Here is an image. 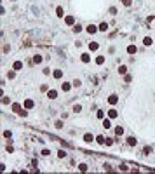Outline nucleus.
<instances>
[{
  "instance_id": "29",
  "label": "nucleus",
  "mask_w": 155,
  "mask_h": 174,
  "mask_svg": "<svg viewBox=\"0 0 155 174\" xmlns=\"http://www.w3.org/2000/svg\"><path fill=\"white\" fill-rule=\"evenodd\" d=\"M78 169H80L82 172H86V171H87V166H86V164H80V166H78Z\"/></svg>"
},
{
  "instance_id": "32",
  "label": "nucleus",
  "mask_w": 155,
  "mask_h": 174,
  "mask_svg": "<svg viewBox=\"0 0 155 174\" xmlns=\"http://www.w3.org/2000/svg\"><path fill=\"white\" fill-rule=\"evenodd\" d=\"M42 155H44V157H49L51 151H49V150H42Z\"/></svg>"
},
{
  "instance_id": "12",
  "label": "nucleus",
  "mask_w": 155,
  "mask_h": 174,
  "mask_svg": "<svg viewBox=\"0 0 155 174\" xmlns=\"http://www.w3.org/2000/svg\"><path fill=\"white\" fill-rule=\"evenodd\" d=\"M136 143H138V139H134V138H127V145H129V146H136Z\"/></svg>"
},
{
  "instance_id": "31",
  "label": "nucleus",
  "mask_w": 155,
  "mask_h": 174,
  "mask_svg": "<svg viewBox=\"0 0 155 174\" xmlns=\"http://www.w3.org/2000/svg\"><path fill=\"white\" fill-rule=\"evenodd\" d=\"M96 115H98V118H105V111H101V110H99Z\"/></svg>"
},
{
  "instance_id": "11",
  "label": "nucleus",
  "mask_w": 155,
  "mask_h": 174,
  "mask_svg": "<svg viewBox=\"0 0 155 174\" xmlns=\"http://www.w3.org/2000/svg\"><path fill=\"white\" fill-rule=\"evenodd\" d=\"M110 120H112V118H103V127H105V129H110V127H112V122H110Z\"/></svg>"
},
{
  "instance_id": "28",
  "label": "nucleus",
  "mask_w": 155,
  "mask_h": 174,
  "mask_svg": "<svg viewBox=\"0 0 155 174\" xmlns=\"http://www.w3.org/2000/svg\"><path fill=\"white\" fill-rule=\"evenodd\" d=\"M122 4H124V5H126V7H131L132 0H122Z\"/></svg>"
},
{
  "instance_id": "21",
  "label": "nucleus",
  "mask_w": 155,
  "mask_h": 174,
  "mask_svg": "<svg viewBox=\"0 0 155 174\" xmlns=\"http://www.w3.org/2000/svg\"><path fill=\"white\" fill-rule=\"evenodd\" d=\"M118 73H120V75H126V73H127V66H124V65H122L120 68H118Z\"/></svg>"
},
{
  "instance_id": "25",
  "label": "nucleus",
  "mask_w": 155,
  "mask_h": 174,
  "mask_svg": "<svg viewBox=\"0 0 155 174\" xmlns=\"http://www.w3.org/2000/svg\"><path fill=\"white\" fill-rule=\"evenodd\" d=\"M57 157H59V158L66 157V151H65V150H59V151H57Z\"/></svg>"
},
{
  "instance_id": "20",
  "label": "nucleus",
  "mask_w": 155,
  "mask_h": 174,
  "mask_svg": "<svg viewBox=\"0 0 155 174\" xmlns=\"http://www.w3.org/2000/svg\"><path fill=\"white\" fill-rule=\"evenodd\" d=\"M98 28H99V32H106V30H108V24H106V23H101Z\"/></svg>"
},
{
  "instance_id": "23",
  "label": "nucleus",
  "mask_w": 155,
  "mask_h": 174,
  "mask_svg": "<svg viewBox=\"0 0 155 174\" xmlns=\"http://www.w3.org/2000/svg\"><path fill=\"white\" fill-rule=\"evenodd\" d=\"M73 32H75V33L82 32V26H80V24H73Z\"/></svg>"
},
{
  "instance_id": "38",
  "label": "nucleus",
  "mask_w": 155,
  "mask_h": 174,
  "mask_svg": "<svg viewBox=\"0 0 155 174\" xmlns=\"http://www.w3.org/2000/svg\"><path fill=\"white\" fill-rule=\"evenodd\" d=\"M110 14H113V16H115V14H117V9L112 7V9H110Z\"/></svg>"
},
{
  "instance_id": "34",
  "label": "nucleus",
  "mask_w": 155,
  "mask_h": 174,
  "mask_svg": "<svg viewBox=\"0 0 155 174\" xmlns=\"http://www.w3.org/2000/svg\"><path fill=\"white\" fill-rule=\"evenodd\" d=\"M150 151H152V148H150V146H147V148H145V150H143V153H145V155H148V153H150Z\"/></svg>"
},
{
  "instance_id": "30",
  "label": "nucleus",
  "mask_w": 155,
  "mask_h": 174,
  "mask_svg": "<svg viewBox=\"0 0 155 174\" xmlns=\"http://www.w3.org/2000/svg\"><path fill=\"white\" fill-rule=\"evenodd\" d=\"M56 129H63V122H61V120H57V122H56Z\"/></svg>"
},
{
  "instance_id": "19",
  "label": "nucleus",
  "mask_w": 155,
  "mask_h": 174,
  "mask_svg": "<svg viewBox=\"0 0 155 174\" xmlns=\"http://www.w3.org/2000/svg\"><path fill=\"white\" fill-rule=\"evenodd\" d=\"M98 47H99V45H98L96 42H91V44H89V49H91V51H98Z\"/></svg>"
},
{
  "instance_id": "7",
  "label": "nucleus",
  "mask_w": 155,
  "mask_h": 174,
  "mask_svg": "<svg viewBox=\"0 0 155 174\" xmlns=\"http://www.w3.org/2000/svg\"><path fill=\"white\" fill-rule=\"evenodd\" d=\"M21 68H23V63H21V61H16V63L12 65V70H14V71H19Z\"/></svg>"
},
{
  "instance_id": "16",
  "label": "nucleus",
  "mask_w": 155,
  "mask_h": 174,
  "mask_svg": "<svg viewBox=\"0 0 155 174\" xmlns=\"http://www.w3.org/2000/svg\"><path fill=\"white\" fill-rule=\"evenodd\" d=\"M52 75H54V78H61V77H63V71H61V70H54Z\"/></svg>"
},
{
  "instance_id": "18",
  "label": "nucleus",
  "mask_w": 155,
  "mask_h": 174,
  "mask_svg": "<svg viewBox=\"0 0 155 174\" xmlns=\"http://www.w3.org/2000/svg\"><path fill=\"white\" fill-rule=\"evenodd\" d=\"M115 134H117V136H122V134H124V127L118 125L117 129H115Z\"/></svg>"
},
{
  "instance_id": "27",
  "label": "nucleus",
  "mask_w": 155,
  "mask_h": 174,
  "mask_svg": "<svg viewBox=\"0 0 155 174\" xmlns=\"http://www.w3.org/2000/svg\"><path fill=\"white\" fill-rule=\"evenodd\" d=\"M96 141H98L99 145H105V138L103 136H98V138H96Z\"/></svg>"
},
{
  "instance_id": "9",
  "label": "nucleus",
  "mask_w": 155,
  "mask_h": 174,
  "mask_svg": "<svg viewBox=\"0 0 155 174\" xmlns=\"http://www.w3.org/2000/svg\"><path fill=\"white\" fill-rule=\"evenodd\" d=\"M56 16L57 17H63L65 16V9L63 7H56Z\"/></svg>"
},
{
  "instance_id": "1",
  "label": "nucleus",
  "mask_w": 155,
  "mask_h": 174,
  "mask_svg": "<svg viewBox=\"0 0 155 174\" xmlns=\"http://www.w3.org/2000/svg\"><path fill=\"white\" fill-rule=\"evenodd\" d=\"M65 23L68 24V26H73V24H75V17H73V16H66V17H65Z\"/></svg>"
},
{
  "instance_id": "2",
  "label": "nucleus",
  "mask_w": 155,
  "mask_h": 174,
  "mask_svg": "<svg viewBox=\"0 0 155 174\" xmlns=\"http://www.w3.org/2000/svg\"><path fill=\"white\" fill-rule=\"evenodd\" d=\"M117 117H118V111L115 110V108L108 110V118H117Z\"/></svg>"
},
{
  "instance_id": "8",
  "label": "nucleus",
  "mask_w": 155,
  "mask_h": 174,
  "mask_svg": "<svg viewBox=\"0 0 155 174\" xmlns=\"http://www.w3.org/2000/svg\"><path fill=\"white\" fill-rule=\"evenodd\" d=\"M47 97H51V99H56V97H57V92L54 91V89H51V91H47Z\"/></svg>"
},
{
  "instance_id": "24",
  "label": "nucleus",
  "mask_w": 155,
  "mask_h": 174,
  "mask_svg": "<svg viewBox=\"0 0 155 174\" xmlns=\"http://www.w3.org/2000/svg\"><path fill=\"white\" fill-rule=\"evenodd\" d=\"M152 42H153V40L150 38V37H147V38L143 40V44H145V45H152Z\"/></svg>"
},
{
  "instance_id": "37",
  "label": "nucleus",
  "mask_w": 155,
  "mask_h": 174,
  "mask_svg": "<svg viewBox=\"0 0 155 174\" xmlns=\"http://www.w3.org/2000/svg\"><path fill=\"white\" fill-rule=\"evenodd\" d=\"M7 77L12 80V78H14V71H9V73H7Z\"/></svg>"
},
{
  "instance_id": "6",
  "label": "nucleus",
  "mask_w": 155,
  "mask_h": 174,
  "mask_svg": "<svg viewBox=\"0 0 155 174\" xmlns=\"http://www.w3.org/2000/svg\"><path fill=\"white\" fill-rule=\"evenodd\" d=\"M80 59H82V63H89V61H91V56L87 54V52H84V54H80Z\"/></svg>"
},
{
  "instance_id": "13",
  "label": "nucleus",
  "mask_w": 155,
  "mask_h": 174,
  "mask_svg": "<svg viewBox=\"0 0 155 174\" xmlns=\"http://www.w3.org/2000/svg\"><path fill=\"white\" fill-rule=\"evenodd\" d=\"M12 111H16V113H19V115H21V111H23V108H21V106L16 103V105H12Z\"/></svg>"
},
{
  "instance_id": "33",
  "label": "nucleus",
  "mask_w": 155,
  "mask_h": 174,
  "mask_svg": "<svg viewBox=\"0 0 155 174\" xmlns=\"http://www.w3.org/2000/svg\"><path fill=\"white\" fill-rule=\"evenodd\" d=\"M11 136H12L11 131H5V132H4V138H11Z\"/></svg>"
},
{
  "instance_id": "3",
  "label": "nucleus",
  "mask_w": 155,
  "mask_h": 174,
  "mask_svg": "<svg viewBox=\"0 0 155 174\" xmlns=\"http://www.w3.org/2000/svg\"><path fill=\"white\" fill-rule=\"evenodd\" d=\"M86 30H87V33H91V35H92V33H96V32H98L99 28H98V26H94V24H89Z\"/></svg>"
},
{
  "instance_id": "10",
  "label": "nucleus",
  "mask_w": 155,
  "mask_h": 174,
  "mask_svg": "<svg viewBox=\"0 0 155 174\" xmlns=\"http://www.w3.org/2000/svg\"><path fill=\"white\" fill-rule=\"evenodd\" d=\"M70 89H72V85H70V84H68V82H65V84H61V91H63V92H68V91H70Z\"/></svg>"
},
{
  "instance_id": "14",
  "label": "nucleus",
  "mask_w": 155,
  "mask_h": 174,
  "mask_svg": "<svg viewBox=\"0 0 155 174\" xmlns=\"http://www.w3.org/2000/svg\"><path fill=\"white\" fill-rule=\"evenodd\" d=\"M136 51H138L136 45H129V47H127V52H129V54H136Z\"/></svg>"
},
{
  "instance_id": "26",
  "label": "nucleus",
  "mask_w": 155,
  "mask_h": 174,
  "mask_svg": "<svg viewBox=\"0 0 155 174\" xmlns=\"http://www.w3.org/2000/svg\"><path fill=\"white\" fill-rule=\"evenodd\" d=\"M73 111H75V113H78V111H82V106H80V105H75V106H73Z\"/></svg>"
},
{
  "instance_id": "36",
  "label": "nucleus",
  "mask_w": 155,
  "mask_h": 174,
  "mask_svg": "<svg viewBox=\"0 0 155 174\" xmlns=\"http://www.w3.org/2000/svg\"><path fill=\"white\" fill-rule=\"evenodd\" d=\"M112 143H113L112 139H105V145H106V146H112Z\"/></svg>"
},
{
  "instance_id": "22",
  "label": "nucleus",
  "mask_w": 155,
  "mask_h": 174,
  "mask_svg": "<svg viewBox=\"0 0 155 174\" xmlns=\"http://www.w3.org/2000/svg\"><path fill=\"white\" fill-rule=\"evenodd\" d=\"M33 63H37V65H38V63H42V56H38V54H37V56H33Z\"/></svg>"
},
{
  "instance_id": "17",
  "label": "nucleus",
  "mask_w": 155,
  "mask_h": 174,
  "mask_svg": "<svg viewBox=\"0 0 155 174\" xmlns=\"http://www.w3.org/2000/svg\"><path fill=\"white\" fill-rule=\"evenodd\" d=\"M92 139H94L92 134H86V136H84V141H86V143H92Z\"/></svg>"
},
{
  "instance_id": "35",
  "label": "nucleus",
  "mask_w": 155,
  "mask_h": 174,
  "mask_svg": "<svg viewBox=\"0 0 155 174\" xmlns=\"http://www.w3.org/2000/svg\"><path fill=\"white\" fill-rule=\"evenodd\" d=\"M9 101H11V99H9V97H7V96H4V99H2V103H4V105H7V103H9Z\"/></svg>"
},
{
  "instance_id": "15",
  "label": "nucleus",
  "mask_w": 155,
  "mask_h": 174,
  "mask_svg": "<svg viewBox=\"0 0 155 174\" xmlns=\"http://www.w3.org/2000/svg\"><path fill=\"white\" fill-rule=\"evenodd\" d=\"M103 63H105V56H98V57H96V65H99V66H101Z\"/></svg>"
},
{
  "instance_id": "5",
  "label": "nucleus",
  "mask_w": 155,
  "mask_h": 174,
  "mask_svg": "<svg viewBox=\"0 0 155 174\" xmlns=\"http://www.w3.org/2000/svg\"><path fill=\"white\" fill-rule=\"evenodd\" d=\"M33 106H35L33 99H26V101H24V108H26V110H32Z\"/></svg>"
},
{
  "instance_id": "4",
  "label": "nucleus",
  "mask_w": 155,
  "mask_h": 174,
  "mask_svg": "<svg viewBox=\"0 0 155 174\" xmlns=\"http://www.w3.org/2000/svg\"><path fill=\"white\" fill-rule=\"evenodd\" d=\"M117 101H118V96L117 94H112V96L108 97V103L110 105H117Z\"/></svg>"
}]
</instances>
